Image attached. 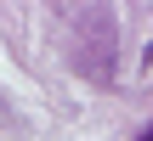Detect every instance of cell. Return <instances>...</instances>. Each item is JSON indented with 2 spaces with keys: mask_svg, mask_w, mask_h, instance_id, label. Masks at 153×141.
<instances>
[{
  "mask_svg": "<svg viewBox=\"0 0 153 141\" xmlns=\"http://www.w3.org/2000/svg\"><path fill=\"white\" fill-rule=\"evenodd\" d=\"M136 141H153V124H148V130H142V136H136Z\"/></svg>",
  "mask_w": 153,
  "mask_h": 141,
  "instance_id": "obj_1",
  "label": "cell"
}]
</instances>
